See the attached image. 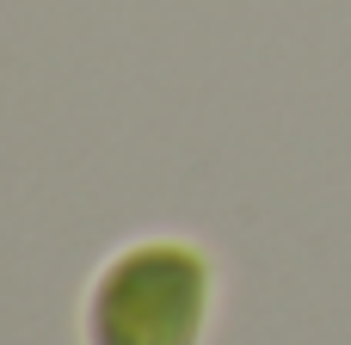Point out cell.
<instances>
[{
	"label": "cell",
	"instance_id": "6da1fadb",
	"mask_svg": "<svg viewBox=\"0 0 351 345\" xmlns=\"http://www.w3.org/2000/svg\"><path fill=\"white\" fill-rule=\"evenodd\" d=\"M204 321L210 259L185 241L123 247L86 296V345H197Z\"/></svg>",
	"mask_w": 351,
	"mask_h": 345
}]
</instances>
